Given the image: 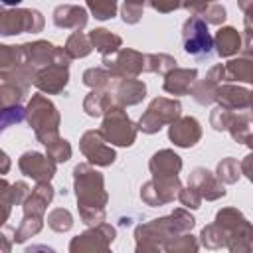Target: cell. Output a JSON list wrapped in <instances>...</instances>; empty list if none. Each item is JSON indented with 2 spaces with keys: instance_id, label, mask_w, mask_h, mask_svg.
Listing matches in <instances>:
<instances>
[{
  "instance_id": "1",
  "label": "cell",
  "mask_w": 253,
  "mask_h": 253,
  "mask_svg": "<svg viewBox=\"0 0 253 253\" xmlns=\"http://www.w3.org/2000/svg\"><path fill=\"white\" fill-rule=\"evenodd\" d=\"M211 36L206 28L204 22L200 20H192L186 26V34H184V47L188 53L192 55H210L211 53Z\"/></svg>"
},
{
  "instance_id": "2",
  "label": "cell",
  "mask_w": 253,
  "mask_h": 253,
  "mask_svg": "<svg viewBox=\"0 0 253 253\" xmlns=\"http://www.w3.org/2000/svg\"><path fill=\"white\" fill-rule=\"evenodd\" d=\"M24 119V109L22 107H12L6 111H0V130L12 123H20Z\"/></svg>"
},
{
  "instance_id": "3",
  "label": "cell",
  "mask_w": 253,
  "mask_h": 253,
  "mask_svg": "<svg viewBox=\"0 0 253 253\" xmlns=\"http://www.w3.org/2000/svg\"><path fill=\"white\" fill-rule=\"evenodd\" d=\"M0 2H4V4H10V6H14V4H20L22 0H0Z\"/></svg>"
}]
</instances>
